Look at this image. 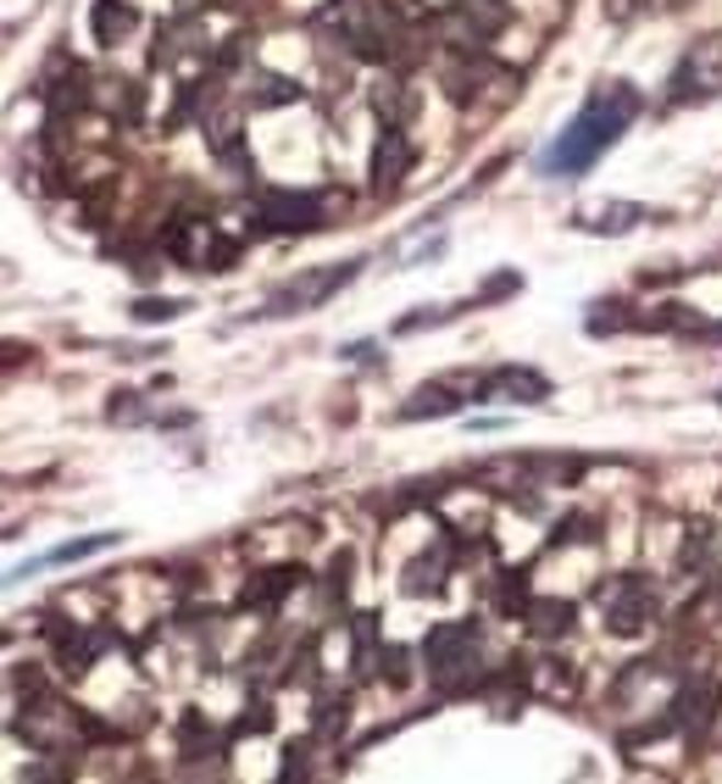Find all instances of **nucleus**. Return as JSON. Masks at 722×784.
Masks as SVG:
<instances>
[{"label": "nucleus", "mask_w": 722, "mask_h": 784, "mask_svg": "<svg viewBox=\"0 0 722 784\" xmlns=\"http://www.w3.org/2000/svg\"><path fill=\"white\" fill-rule=\"evenodd\" d=\"M106 546H117V535H83V540H67V546L45 551V562H78V557H95Z\"/></svg>", "instance_id": "obj_12"}, {"label": "nucleus", "mask_w": 722, "mask_h": 784, "mask_svg": "<svg viewBox=\"0 0 722 784\" xmlns=\"http://www.w3.org/2000/svg\"><path fill=\"white\" fill-rule=\"evenodd\" d=\"M456 384H467V379H433V384H422V390L401 406V417H450V412L467 401V395H450Z\"/></svg>", "instance_id": "obj_8"}, {"label": "nucleus", "mask_w": 722, "mask_h": 784, "mask_svg": "<svg viewBox=\"0 0 722 784\" xmlns=\"http://www.w3.org/2000/svg\"><path fill=\"white\" fill-rule=\"evenodd\" d=\"M184 312H190V301H139L134 306L139 323H172V317H184Z\"/></svg>", "instance_id": "obj_14"}, {"label": "nucleus", "mask_w": 722, "mask_h": 784, "mask_svg": "<svg viewBox=\"0 0 722 784\" xmlns=\"http://www.w3.org/2000/svg\"><path fill=\"white\" fill-rule=\"evenodd\" d=\"M551 395V379L545 373H533V368H495L478 379V401H522V406H539Z\"/></svg>", "instance_id": "obj_5"}, {"label": "nucleus", "mask_w": 722, "mask_h": 784, "mask_svg": "<svg viewBox=\"0 0 722 784\" xmlns=\"http://www.w3.org/2000/svg\"><path fill=\"white\" fill-rule=\"evenodd\" d=\"M356 273H361V261H334V268H312V273H295L290 284H279L273 295H267L261 317H290V312H312V306H323L334 290H345Z\"/></svg>", "instance_id": "obj_3"}, {"label": "nucleus", "mask_w": 722, "mask_h": 784, "mask_svg": "<svg viewBox=\"0 0 722 784\" xmlns=\"http://www.w3.org/2000/svg\"><path fill=\"white\" fill-rule=\"evenodd\" d=\"M312 212H317V195H284V190L261 195V223L267 228H306Z\"/></svg>", "instance_id": "obj_6"}, {"label": "nucleus", "mask_w": 722, "mask_h": 784, "mask_svg": "<svg viewBox=\"0 0 722 784\" xmlns=\"http://www.w3.org/2000/svg\"><path fill=\"white\" fill-rule=\"evenodd\" d=\"M128 29H134V12H128V7H112V0H101V7H95V34L112 45V40L128 34Z\"/></svg>", "instance_id": "obj_13"}, {"label": "nucleus", "mask_w": 722, "mask_h": 784, "mask_svg": "<svg viewBox=\"0 0 722 784\" xmlns=\"http://www.w3.org/2000/svg\"><path fill=\"white\" fill-rule=\"evenodd\" d=\"M290 584H301V568H267L261 579L245 584V606H273Z\"/></svg>", "instance_id": "obj_11"}, {"label": "nucleus", "mask_w": 722, "mask_h": 784, "mask_svg": "<svg viewBox=\"0 0 722 784\" xmlns=\"http://www.w3.org/2000/svg\"><path fill=\"white\" fill-rule=\"evenodd\" d=\"M422 657H428V673H433L439 690L473 684V673H478V635H473V624H439L428 635Z\"/></svg>", "instance_id": "obj_2"}, {"label": "nucleus", "mask_w": 722, "mask_h": 784, "mask_svg": "<svg viewBox=\"0 0 722 784\" xmlns=\"http://www.w3.org/2000/svg\"><path fill=\"white\" fill-rule=\"evenodd\" d=\"M634 112H640V96L628 90V83H606V90H595L584 101V112L562 128V139L545 150L539 172H551V179H573V172H584L606 145L622 139V128L634 123Z\"/></svg>", "instance_id": "obj_1"}, {"label": "nucleus", "mask_w": 722, "mask_h": 784, "mask_svg": "<svg viewBox=\"0 0 722 784\" xmlns=\"http://www.w3.org/2000/svg\"><path fill=\"white\" fill-rule=\"evenodd\" d=\"M600 601H606L611 635H640V629L656 618V590H651V579H640V573H617V579L600 590Z\"/></svg>", "instance_id": "obj_4"}, {"label": "nucleus", "mask_w": 722, "mask_h": 784, "mask_svg": "<svg viewBox=\"0 0 722 784\" xmlns=\"http://www.w3.org/2000/svg\"><path fill=\"white\" fill-rule=\"evenodd\" d=\"M379 662H384L390 684H406V679H411V651H406V646H384V651H379Z\"/></svg>", "instance_id": "obj_15"}, {"label": "nucleus", "mask_w": 722, "mask_h": 784, "mask_svg": "<svg viewBox=\"0 0 722 784\" xmlns=\"http://www.w3.org/2000/svg\"><path fill=\"white\" fill-rule=\"evenodd\" d=\"M406 167H411V145L401 139V128H384L379 156H373V190H395L406 179Z\"/></svg>", "instance_id": "obj_7"}, {"label": "nucleus", "mask_w": 722, "mask_h": 784, "mask_svg": "<svg viewBox=\"0 0 722 784\" xmlns=\"http://www.w3.org/2000/svg\"><path fill=\"white\" fill-rule=\"evenodd\" d=\"M640 217H645V206H634V201H611V206L584 212L578 228H584V234H628V228H640Z\"/></svg>", "instance_id": "obj_9"}, {"label": "nucleus", "mask_w": 722, "mask_h": 784, "mask_svg": "<svg viewBox=\"0 0 722 784\" xmlns=\"http://www.w3.org/2000/svg\"><path fill=\"white\" fill-rule=\"evenodd\" d=\"M522 618H528V629H533L539 640H556V635L573 629V601H528Z\"/></svg>", "instance_id": "obj_10"}]
</instances>
